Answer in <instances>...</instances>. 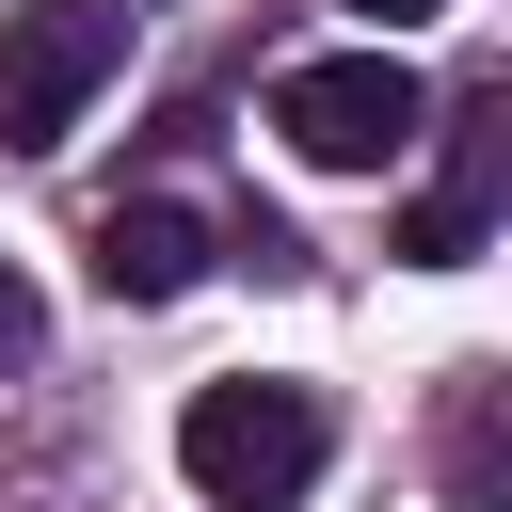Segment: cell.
Instances as JSON below:
<instances>
[{"label": "cell", "mask_w": 512, "mask_h": 512, "mask_svg": "<svg viewBox=\"0 0 512 512\" xmlns=\"http://www.w3.org/2000/svg\"><path fill=\"white\" fill-rule=\"evenodd\" d=\"M320 448H336V416H320V384H288V368H224V384L176 400V480H192L208 512H288V496L320 480Z\"/></svg>", "instance_id": "1"}, {"label": "cell", "mask_w": 512, "mask_h": 512, "mask_svg": "<svg viewBox=\"0 0 512 512\" xmlns=\"http://www.w3.org/2000/svg\"><path fill=\"white\" fill-rule=\"evenodd\" d=\"M272 128H288V160H304V176H384V160H416L432 80H416L400 48H320V64H288V80H272Z\"/></svg>", "instance_id": "2"}, {"label": "cell", "mask_w": 512, "mask_h": 512, "mask_svg": "<svg viewBox=\"0 0 512 512\" xmlns=\"http://www.w3.org/2000/svg\"><path fill=\"white\" fill-rule=\"evenodd\" d=\"M128 48H144V0H16V16H0V144L48 160Z\"/></svg>", "instance_id": "3"}, {"label": "cell", "mask_w": 512, "mask_h": 512, "mask_svg": "<svg viewBox=\"0 0 512 512\" xmlns=\"http://www.w3.org/2000/svg\"><path fill=\"white\" fill-rule=\"evenodd\" d=\"M192 272H208V208L192 192H112L96 208V288L112 304H176Z\"/></svg>", "instance_id": "4"}, {"label": "cell", "mask_w": 512, "mask_h": 512, "mask_svg": "<svg viewBox=\"0 0 512 512\" xmlns=\"http://www.w3.org/2000/svg\"><path fill=\"white\" fill-rule=\"evenodd\" d=\"M496 160H512V96H480V112H464V160H448V176H432V208L400 224V256L464 272V256H480V224H496Z\"/></svg>", "instance_id": "5"}, {"label": "cell", "mask_w": 512, "mask_h": 512, "mask_svg": "<svg viewBox=\"0 0 512 512\" xmlns=\"http://www.w3.org/2000/svg\"><path fill=\"white\" fill-rule=\"evenodd\" d=\"M32 352H48V288L0 256V368H32Z\"/></svg>", "instance_id": "6"}, {"label": "cell", "mask_w": 512, "mask_h": 512, "mask_svg": "<svg viewBox=\"0 0 512 512\" xmlns=\"http://www.w3.org/2000/svg\"><path fill=\"white\" fill-rule=\"evenodd\" d=\"M352 16H368V32H416V16H432V0H352Z\"/></svg>", "instance_id": "7"}]
</instances>
